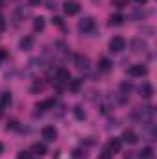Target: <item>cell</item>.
Segmentation results:
<instances>
[{"instance_id": "1", "label": "cell", "mask_w": 157, "mask_h": 159, "mask_svg": "<svg viewBox=\"0 0 157 159\" xmlns=\"http://www.w3.org/2000/svg\"><path fill=\"white\" fill-rule=\"evenodd\" d=\"M152 115H154V109H152V107H148V106H146V107H137V109L133 111V117H135V119H139L142 124H146L148 120L152 119Z\"/></svg>"}, {"instance_id": "2", "label": "cell", "mask_w": 157, "mask_h": 159, "mask_svg": "<svg viewBox=\"0 0 157 159\" xmlns=\"http://www.w3.org/2000/svg\"><path fill=\"white\" fill-rule=\"evenodd\" d=\"M74 65H76V69H78V70L87 72V70H89V67H91V61H89V57H87V56L76 54V56H74Z\"/></svg>"}, {"instance_id": "3", "label": "cell", "mask_w": 157, "mask_h": 159, "mask_svg": "<svg viewBox=\"0 0 157 159\" xmlns=\"http://www.w3.org/2000/svg\"><path fill=\"white\" fill-rule=\"evenodd\" d=\"M78 30L79 32H83V34H91L92 30H94V20L91 19V17H85V19H81L78 24Z\"/></svg>"}, {"instance_id": "4", "label": "cell", "mask_w": 157, "mask_h": 159, "mask_svg": "<svg viewBox=\"0 0 157 159\" xmlns=\"http://www.w3.org/2000/svg\"><path fill=\"white\" fill-rule=\"evenodd\" d=\"M124 48H126V41L122 39L120 35H117V37H113L109 41V50L111 52H122Z\"/></svg>"}, {"instance_id": "5", "label": "cell", "mask_w": 157, "mask_h": 159, "mask_svg": "<svg viewBox=\"0 0 157 159\" xmlns=\"http://www.w3.org/2000/svg\"><path fill=\"white\" fill-rule=\"evenodd\" d=\"M146 72H148V69H146L142 63H139V65H131L129 70H128V74L133 76V78H137V76H144Z\"/></svg>"}, {"instance_id": "6", "label": "cell", "mask_w": 157, "mask_h": 159, "mask_svg": "<svg viewBox=\"0 0 157 159\" xmlns=\"http://www.w3.org/2000/svg\"><path fill=\"white\" fill-rule=\"evenodd\" d=\"M56 81H57V85L69 83V81H70V72H69L67 69H57V70H56Z\"/></svg>"}, {"instance_id": "7", "label": "cell", "mask_w": 157, "mask_h": 159, "mask_svg": "<svg viewBox=\"0 0 157 159\" xmlns=\"http://www.w3.org/2000/svg\"><path fill=\"white\" fill-rule=\"evenodd\" d=\"M63 11H65L67 15H76V13L79 11L78 2H74V0H69V2H65V4H63Z\"/></svg>"}, {"instance_id": "8", "label": "cell", "mask_w": 157, "mask_h": 159, "mask_svg": "<svg viewBox=\"0 0 157 159\" xmlns=\"http://www.w3.org/2000/svg\"><path fill=\"white\" fill-rule=\"evenodd\" d=\"M41 135H43V139H46V141H54V139L57 137V131H56L54 126H44L43 131H41Z\"/></svg>"}, {"instance_id": "9", "label": "cell", "mask_w": 157, "mask_h": 159, "mask_svg": "<svg viewBox=\"0 0 157 159\" xmlns=\"http://www.w3.org/2000/svg\"><path fill=\"white\" fill-rule=\"evenodd\" d=\"M131 48H133V52H135V54H141V52H146L148 44H146L142 39H133V43H131Z\"/></svg>"}, {"instance_id": "10", "label": "cell", "mask_w": 157, "mask_h": 159, "mask_svg": "<svg viewBox=\"0 0 157 159\" xmlns=\"http://www.w3.org/2000/svg\"><path fill=\"white\" fill-rule=\"evenodd\" d=\"M122 141H126V143H129V144H135L139 139H137V133H135V131H131V129H126V131L122 133Z\"/></svg>"}, {"instance_id": "11", "label": "cell", "mask_w": 157, "mask_h": 159, "mask_svg": "<svg viewBox=\"0 0 157 159\" xmlns=\"http://www.w3.org/2000/svg\"><path fill=\"white\" fill-rule=\"evenodd\" d=\"M152 94H154L152 83H142V85H141V96H142V98H152Z\"/></svg>"}, {"instance_id": "12", "label": "cell", "mask_w": 157, "mask_h": 159, "mask_svg": "<svg viewBox=\"0 0 157 159\" xmlns=\"http://www.w3.org/2000/svg\"><path fill=\"white\" fill-rule=\"evenodd\" d=\"M32 154H34V156H44V154H46V146H44L43 143L32 144Z\"/></svg>"}, {"instance_id": "13", "label": "cell", "mask_w": 157, "mask_h": 159, "mask_svg": "<svg viewBox=\"0 0 157 159\" xmlns=\"http://www.w3.org/2000/svg\"><path fill=\"white\" fill-rule=\"evenodd\" d=\"M152 157H154V150L150 146H146L139 152V159H152Z\"/></svg>"}, {"instance_id": "14", "label": "cell", "mask_w": 157, "mask_h": 159, "mask_svg": "<svg viewBox=\"0 0 157 159\" xmlns=\"http://www.w3.org/2000/svg\"><path fill=\"white\" fill-rule=\"evenodd\" d=\"M120 146H122V143H120V139H111L109 141V144H107V148L115 154V152H118L120 150Z\"/></svg>"}, {"instance_id": "15", "label": "cell", "mask_w": 157, "mask_h": 159, "mask_svg": "<svg viewBox=\"0 0 157 159\" xmlns=\"http://www.w3.org/2000/svg\"><path fill=\"white\" fill-rule=\"evenodd\" d=\"M122 22H124V17H122L120 13L111 15V19H109V24H111V26H118V24H122Z\"/></svg>"}, {"instance_id": "16", "label": "cell", "mask_w": 157, "mask_h": 159, "mask_svg": "<svg viewBox=\"0 0 157 159\" xmlns=\"http://www.w3.org/2000/svg\"><path fill=\"white\" fill-rule=\"evenodd\" d=\"M98 69H100L102 72H107V70L111 69V61H109V59H105V57H102V59H100V65H98Z\"/></svg>"}, {"instance_id": "17", "label": "cell", "mask_w": 157, "mask_h": 159, "mask_svg": "<svg viewBox=\"0 0 157 159\" xmlns=\"http://www.w3.org/2000/svg\"><path fill=\"white\" fill-rule=\"evenodd\" d=\"M9 104H11V94H9V93H2V94H0V106L6 107V106H9Z\"/></svg>"}, {"instance_id": "18", "label": "cell", "mask_w": 157, "mask_h": 159, "mask_svg": "<svg viewBox=\"0 0 157 159\" xmlns=\"http://www.w3.org/2000/svg\"><path fill=\"white\" fill-rule=\"evenodd\" d=\"M32 44H34V39H32V37H24V39L20 41V48H22V50H30Z\"/></svg>"}, {"instance_id": "19", "label": "cell", "mask_w": 157, "mask_h": 159, "mask_svg": "<svg viewBox=\"0 0 157 159\" xmlns=\"http://www.w3.org/2000/svg\"><path fill=\"white\" fill-rule=\"evenodd\" d=\"M34 28H35V30H37V32H41V30H43V28H44V20H43V19H41V17H37V19H35V20H34Z\"/></svg>"}, {"instance_id": "20", "label": "cell", "mask_w": 157, "mask_h": 159, "mask_svg": "<svg viewBox=\"0 0 157 159\" xmlns=\"http://www.w3.org/2000/svg\"><path fill=\"white\" fill-rule=\"evenodd\" d=\"M120 91H122V98H124V96L131 91V85H129V83H122V85H120Z\"/></svg>"}, {"instance_id": "21", "label": "cell", "mask_w": 157, "mask_h": 159, "mask_svg": "<svg viewBox=\"0 0 157 159\" xmlns=\"http://www.w3.org/2000/svg\"><path fill=\"white\" fill-rule=\"evenodd\" d=\"M79 83H81L79 80H70V81H69V87H70L72 91H78V89H79Z\"/></svg>"}, {"instance_id": "22", "label": "cell", "mask_w": 157, "mask_h": 159, "mask_svg": "<svg viewBox=\"0 0 157 159\" xmlns=\"http://www.w3.org/2000/svg\"><path fill=\"white\" fill-rule=\"evenodd\" d=\"M113 6H115L117 9H122L124 6H128V2H126V0H113Z\"/></svg>"}, {"instance_id": "23", "label": "cell", "mask_w": 157, "mask_h": 159, "mask_svg": "<svg viewBox=\"0 0 157 159\" xmlns=\"http://www.w3.org/2000/svg\"><path fill=\"white\" fill-rule=\"evenodd\" d=\"M113 157V152L109 150V148H105L104 152H102V156H100V159H111Z\"/></svg>"}, {"instance_id": "24", "label": "cell", "mask_w": 157, "mask_h": 159, "mask_svg": "<svg viewBox=\"0 0 157 159\" xmlns=\"http://www.w3.org/2000/svg\"><path fill=\"white\" fill-rule=\"evenodd\" d=\"M131 17H133V19H141V17H144V11H142V9H137V11H133Z\"/></svg>"}, {"instance_id": "25", "label": "cell", "mask_w": 157, "mask_h": 159, "mask_svg": "<svg viewBox=\"0 0 157 159\" xmlns=\"http://www.w3.org/2000/svg\"><path fill=\"white\" fill-rule=\"evenodd\" d=\"M74 115L78 117V119H83L85 115H83V111H81V107H74Z\"/></svg>"}, {"instance_id": "26", "label": "cell", "mask_w": 157, "mask_h": 159, "mask_svg": "<svg viewBox=\"0 0 157 159\" xmlns=\"http://www.w3.org/2000/svg\"><path fill=\"white\" fill-rule=\"evenodd\" d=\"M17 159H30V154H28V152H19Z\"/></svg>"}, {"instance_id": "27", "label": "cell", "mask_w": 157, "mask_h": 159, "mask_svg": "<svg viewBox=\"0 0 157 159\" xmlns=\"http://www.w3.org/2000/svg\"><path fill=\"white\" fill-rule=\"evenodd\" d=\"M9 128H11V129H15V128H17V120H11V122L7 124V129H9Z\"/></svg>"}, {"instance_id": "28", "label": "cell", "mask_w": 157, "mask_h": 159, "mask_svg": "<svg viewBox=\"0 0 157 159\" xmlns=\"http://www.w3.org/2000/svg\"><path fill=\"white\" fill-rule=\"evenodd\" d=\"M52 20H54V24H57V26H61V19H59V17H54Z\"/></svg>"}, {"instance_id": "29", "label": "cell", "mask_w": 157, "mask_h": 159, "mask_svg": "<svg viewBox=\"0 0 157 159\" xmlns=\"http://www.w3.org/2000/svg\"><path fill=\"white\" fill-rule=\"evenodd\" d=\"M4 28H6V22H4V19H2V17H0V32H2V30H4Z\"/></svg>"}, {"instance_id": "30", "label": "cell", "mask_w": 157, "mask_h": 159, "mask_svg": "<svg viewBox=\"0 0 157 159\" xmlns=\"http://www.w3.org/2000/svg\"><path fill=\"white\" fill-rule=\"evenodd\" d=\"M74 156H76V157H81V156H83V154H81V152H79V150H74Z\"/></svg>"}, {"instance_id": "31", "label": "cell", "mask_w": 157, "mask_h": 159, "mask_svg": "<svg viewBox=\"0 0 157 159\" xmlns=\"http://www.w3.org/2000/svg\"><path fill=\"white\" fill-rule=\"evenodd\" d=\"M133 2H137V4H141V6H142V4H144L146 0H133Z\"/></svg>"}, {"instance_id": "32", "label": "cell", "mask_w": 157, "mask_h": 159, "mask_svg": "<svg viewBox=\"0 0 157 159\" xmlns=\"http://www.w3.org/2000/svg\"><path fill=\"white\" fill-rule=\"evenodd\" d=\"M41 0H30V4H39Z\"/></svg>"}, {"instance_id": "33", "label": "cell", "mask_w": 157, "mask_h": 159, "mask_svg": "<svg viewBox=\"0 0 157 159\" xmlns=\"http://www.w3.org/2000/svg\"><path fill=\"white\" fill-rule=\"evenodd\" d=\"M4 56H6V52H2V50H0V59H2Z\"/></svg>"}, {"instance_id": "34", "label": "cell", "mask_w": 157, "mask_h": 159, "mask_svg": "<svg viewBox=\"0 0 157 159\" xmlns=\"http://www.w3.org/2000/svg\"><path fill=\"white\" fill-rule=\"evenodd\" d=\"M126 159H137V157H135V156L131 154V156H128V157H126Z\"/></svg>"}, {"instance_id": "35", "label": "cell", "mask_w": 157, "mask_h": 159, "mask_svg": "<svg viewBox=\"0 0 157 159\" xmlns=\"http://www.w3.org/2000/svg\"><path fill=\"white\" fill-rule=\"evenodd\" d=\"M2 113H4V106H0V117H2Z\"/></svg>"}, {"instance_id": "36", "label": "cell", "mask_w": 157, "mask_h": 159, "mask_svg": "<svg viewBox=\"0 0 157 159\" xmlns=\"http://www.w3.org/2000/svg\"><path fill=\"white\" fill-rule=\"evenodd\" d=\"M2 150H4V146H2V144H0V154H2Z\"/></svg>"}, {"instance_id": "37", "label": "cell", "mask_w": 157, "mask_h": 159, "mask_svg": "<svg viewBox=\"0 0 157 159\" xmlns=\"http://www.w3.org/2000/svg\"><path fill=\"white\" fill-rule=\"evenodd\" d=\"M0 4H2V0H0Z\"/></svg>"}]
</instances>
